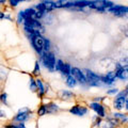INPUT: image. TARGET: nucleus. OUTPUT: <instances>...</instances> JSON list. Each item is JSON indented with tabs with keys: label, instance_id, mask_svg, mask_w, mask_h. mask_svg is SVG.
Masks as SVG:
<instances>
[{
	"label": "nucleus",
	"instance_id": "dca6fc26",
	"mask_svg": "<svg viewBox=\"0 0 128 128\" xmlns=\"http://www.w3.org/2000/svg\"><path fill=\"white\" fill-rule=\"evenodd\" d=\"M90 1H86V0H79V1H74L73 2V6H79V8H84V6H89Z\"/></svg>",
	"mask_w": 128,
	"mask_h": 128
},
{
	"label": "nucleus",
	"instance_id": "ddd939ff",
	"mask_svg": "<svg viewBox=\"0 0 128 128\" xmlns=\"http://www.w3.org/2000/svg\"><path fill=\"white\" fill-rule=\"evenodd\" d=\"M116 77H118L120 79H122V80L128 79V70H125L124 67L118 70H116Z\"/></svg>",
	"mask_w": 128,
	"mask_h": 128
},
{
	"label": "nucleus",
	"instance_id": "6ab92c4d",
	"mask_svg": "<svg viewBox=\"0 0 128 128\" xmlns=\"http://www.w3.org/2000/svg\"><path fill=\"white\" fill-rule=\"evenodd\" d=\"M46 110H47V112H54V111H58L59 108L57 105H54V104H50L49 106H46Z\"/></svg>",
	"mask_w": 128,
	"mask_h": 128
},
{
	"label": "nucleus",
	"instance_id": "4468645a",
	"mask_svg": "<svg viewBox=\"0 0 128 128\" xmlns=\"http://www.w3.org/2000/svg\"><path fill=\"white\" fill-rule=\"evenodd\" d=\"M66 84L70 88H74L76 84H77V79H76L74 76L68 75L67 76V79H66Z\"/></svg>",
	"mask_w": 128,
	"mask_h": 128
},
{
	"label": "nucleus",
	"instance_id": "bb28decb",
	"mask_svg": "<svg viewBox=\"0 0 128 128\" xmlns=\"http://www.w3.org/2000/svg\"><path fill=\"white\" fill-rule=\"evenodd\" d=\"M120 64L123 66V67H125V66H128V57L126 58H123L121 60V62H120Z\"/></svg>",
	"mask_w": 128,
	"mask_h": 128
},
{
	"label": "nucleus",
	"instance_id": "c85d7f7f",
	"mask_svg": "<svg viewBox=\"0 0 128 128\" xmlns=\"http://www.w3.org/2000/svg\"><path fill=\"white\" fill-rule=\"evenodd\" d=\"M109 95H115V94H118V89H111V90H109L107 92Z\"/></svg>",
	"mask_w": 128,
	"mask_h": 128
},
{
	"label": "nucleus",
	"instance_id": "72a5a7b5",
	"mask_svg": "<svg viewBox=\"0 0 128 128\" xmlns=\"http://www.w3.org/2000/svg\"><path fill=\"white\" fill-rule=\"evenodd\" d=\"M125 108H126V110H128V98L125 99Z\"/></svg>",
	"mask_w": 128,
	"mask_h": 128
},
{
	"label": "nucleus",
	"instance_id": "c756f323",
	"mask_svg": "<svg viewBox=\"0 0 128 128\" xmlns=\"http://www.w3.org/2000/svg\"><path fill=\"white\" fill-rule=\"evenodd\" d=\"M30 83H31V89H32V91H36V88H38V86H36V82H34L33 80H30Z\"/></svg>",
	"mask_w": 128,
	"mask_h": 128
},
{
	"label": "nucleus",
	"instance_id": "393cba45",
	"mask_svg": "<svg viewBox=\"0 0 128 128\" xmlns=\"http://www.w3.org/2000/svg\"><path fill=\"white\" fill-rule=\"evenodd\" d=\"M114 118H115L121 120L122 122H125V121H127V118H126L125 115H123V114H121V113H115V114H114Z\"/></svg>",
	"mask_w": 128,
	"mask_h": 128
},
{
	"label": "nucleus",
	"instance_id": "f257e3e1",
	"mask_svg": "<svg viewBox=\"0 0 128 128\" xmlns=\"http://www.w3.org/2000/svg\"><path fill=\"white\" fill-rule=\"evenodd\" d=\"M42 60L44 63V66L48 68L49 70H54L56 68V59H54V54L52 52H48L46 51L44 54H42Z\"/></svg>",
	"mask_w": 128,
	"mask_h": 128
},
{
	"label": "nucleus",
	"instance_id": "9d476101",
	"mask_svg": "<svg viewBox=\"0 0 128 128\" xmlns=\"http://www.w3.org/2000/svg\"><path fill=\"white\" fill-rule=\"evenodd\" d=\"M91 108H92V109H93L100 118L105 116V109H104V107L100 105V104L94 102V104H92V105H91Z\"/></svg>",
	"mask_w": 128,
	"mask_h": 128
},
{
	"label": "nucleus",
	"instance_id": "6e6552de",
	"mask_svg": "<svg viewBox=\"0 0 128 128\" xmlns=\"http://www.w3.org/2000/svg\"><path fill=\"white\" fill-rule=\"evenodd\" d=\"M28 118H29V110L24 109V110L19 111V113L14 118V120L15 121H17V122L22 123V122H25L26 120H28Z\"/></svg>",
	"mask_w": 128,
	"mask_h": 128
},
{
	"label": "nucleus",
	"instance_id": "2f4dec72",
	"mask_svg": "<svg viewBox=\"0 0 128 128\" xmlns=\"http://www.w3.org/2000/svg\"><path fill=\"white\" fill-rule=\"evenodd\" d=\"M38 72H40V65H38V62L35 63V67H34L33 73H34V74H38Z\"/></svg>",
	"mask_w": 128,
	"mask_h": 128
},
{
	"label": "nucleus",
	"instance_id": "e433bc0d",
	"mask_svg": "<svg viewBox=\"0 0 128 128\" xmlns=\"http://www.w3.org/2000/svg\"><path fill=\"white\" fill-rule=\"evenodd\" d=\"M124 32H125V34L127 35V36H128V29H126V30H124Z\"/></svg>",
	"mask_w": 128,
	"mask_h": 128
},
{
	"label": "nucleus",
	"instance_id": "5701e85b",
	"mask_svg": "<svg viewBox=\"0 0 128 128\" xmlns=\"http://www.w3.org/2000/svg\"><path fill=\"white\" fill-rule=\"evenodd\" d=\"M61 96H62V98L67 99V98H70L72 96H73V93H70V92H67V91H62L61 92Z\"/></svg>",
	"mask_w": 128,
	"mask_h": 128
},
{
	"label": "nucleus",
	"instance_id": "1a4fd4ad",
	"mask_svg": "<svg viewBox=\"0 0 128 128\" xmlns=\"http://www.w3.org/2000/svg\"><path fill=\"white\" fill-rule=\"evenodd\" d=\"M70 113H73V114H75V115H79V116H81V115H84L86 112H88V110L86 109L84 107H80V106H75V107H73L72 109L70 110Z\"/></svg>",
	"mask_w": 128,
	"mask_h": 128
},
{
	"label": "nucleus",
	"instance_id": "a211bd4d",
	"mask_svg": "<svg viewBox=\"0 0 128 128\" xmlns=\"http://www.w3.org/2000/svg\"><path fill=\"white\" fill-rule=\"evenodd\" d=\"M25 19H26V14H25V11H20L18 13V17H17V22L18 24H22L25 22Z\"/></svg>",
	"mask_w": 128,
	"mask_h": 128
},
{
	"label": "nucleus",
	"instance_id": "20e7f679",
	"mask_svg": "<svg viewBox=\"0 0 128 128\" xmlns=\"http://www.w3.org/2000/svg\"><path fill=\"white\" fill-rule=\"evenodd\" d=\"M86 83H89L92 86H99V81H100V77L98 75H96L92 70H86Z\"/></svg>",
	"mask_w": 128,
	"mask_h": 128
},
{
	"label": "nucleus",
	"instance_id": "f3484780",
	"mask_svg": "<svg viewBox=\"0 0 128 128\" xmlns=\"http://www.w3.org/2000/svg\"><path fill=\"white\" fill-rule=\"evenodd\" d=\"M70 64H67V63H64V65L62 67V70H61V73L63 75H66V76H68L70 75Z\"/></svg>",
	"mask_w": 128,
	"mask_h": 128
},
{
	"label": "nucleus",
	"instance_id": "f03ea898",
	"mask_svg": "<svg viewBox=\"0 0 128 128\" xmlns=\"http://www.w3.org/2000/svg\"><path fill=\"white\" fill-rule=\"evenodd\" d=\"M113 6V3L111 1H108V0H94V1H90V4L89 6L92 8L94 10H97V11H105L106 9H109Z\"/></svg>",
	"mask_w": 128,
	"mask_h": 128
},
{
	"label": "nucleus",
	"instance_id": "b1692460",
	"mask_svg": "<svg viewBox=\"0 0 128 128\" xmlns=\"http://www.w3.org/2000/svg\"><path fill=\"white\" fill-rule=\"evenodd\" d=\"M47 112V110H46V106H42L40 109L38 110V114L40 115V116H42V115H44Z\"/></svg>",
	"mask_w": 128,
	"mask_h": 128
},
{
	"label": "nucleus",
	"instance_id": "0eeeda50",
	"mask_svg": "<svg viewBox=\"0 0 128 128\" xmlns=\"http://www.w3.org/2000/svg\"><path fill=\"white\" fill-rule=\"evenodd\" d=\"M115 78H116V72H109L106 76L102 77L100 80H102L104 83H106V84H111V83H113Z\"/></svg>",
	"mask_w": 128,
	"mask_h": 128
},
{
	"label": "nucleus",
	"instance_id": "4be33fe9",
	"mask_svg": "<svg viewBox=\"0 0 128 128\" xmlns=\"http://www.w3.org/2000/svg\"><path fill=\"white\" fill-rule=\"evenodd\" d=\"M34 13H35V10H34V9H28V10L25 11L26 17H32V18H33Z\"/></svg>",
	"mask_w": 128,
	"mask_h": 128
},
{
	"label": "nucleus",
	"instance_id": "423d86ee",
	"mask_svg": "<svg viewBox=\"0 0 128 128\" xmlns=\"http://www.w3.org/2000/svg\"><path fill=\"white\" fill-rule=\"evenodd\" d=\"M70 74H72V76H74V77L77 79L78 82L82 83V84H86V76L83 75L82 72L80 70L79 68H77V67H74V68H72V70H70Z\"/></svg>",
	"mask_w": 128,
	"mask_h": 128
},
{
	"label": "nucleus",
	"instance_id": "2eb2a0df",
	"mask_svg": "<svg viewBox=\"0 0 128 128\" xmlns=\"http://www.w3.org/2000/svg\"><path fill=\"white\" fill-rule=\"evenodd\" d=\"M43 4H44V8H45V11H52L56 8L54 2L51 1V0H46V1L43 2Z\"/></svg>",
	"mask_w": 128,
	"mask_h": 128
},
{
	"label": "nucleus",
	"instance_id": "4c0bfd02",
	"mask_svg": "<svg viewBox=\"0 0 128 128\" xmlns=\"http://www.w3.org/2000/svg\"><path fill=\"white\" fill-rule=\"evenodd\" d=\"M6 0H0V4H2V3H4Z\"/></svg>",
	"mask_w": 128,
	"mask_h": 128
},
{
	"label": "nucleus",
	"instance_id": "412c9836",
	"mask_svg": "<svg viewBox=\"0 0 128 128\" xmlns=\"http://www.w3.org/2000/svg\"><path fill=\"white\" fill-rule=\"evenodd\" d=\"M36 86H38V91H40V93H41V95L42 94H44V92H45V89H44V86H43V83H42V81L41 80H36Z\"/></svg>",
	"mask_w": 128,
	"mask_h": 128
},
{
	"label": "nucleus",
	"instance_id": "7c9ffc66",
	"mask_svg": "<svg viewBox=\"0 0 128 128\" xmlns=\"http://www.w3.org/2000/svg\"><path fill=\"white\" fill-rule=\"evenodd\" d=\"M127 94H128V91H127V90H126V91H123V92H121V93L118 95V97H125V98H126Z\"/></svg>",
	"mask_w": 128,
	"mask_h": 128
},
{
	"label": "nucleus",
	"instance_id": "58836bf2",
	"mask_svg": "<svg viewBox=\"0 0 128 128\" xmlns=\"http://www.w3.org/2000/svg\"><path fill=\"white\" fill-rule=\"evenodd\" d=\"M126 90H127V91H128V86H127V88H126Z\"/></svg>",
	"mask_w": 128,
	"mask_h": 128
},
{
	"label": "nucleus",
	"instance_id": "f8f14e48",
	"mask_svg": "<svg viewBox=\"0 0 128 128\" xmlns=\"http://www.w3.org/2000/svg\"><path fill=\"white\" fill-rule=\"evenodd\" d=\"M56 8H70L73 6V2H70L68 0H58L57 2H54Z\"/></svg>",
	"mask_w": 128,
	"mask_h": 128
},
{
	"label": "nucleus",
	"instance_id": "a878e982",
	"mask_svg": "<svg viewBox=\"0 0 128 128\" xmlns=\"http://www.w3.org/2000/svg\"><path fill=\"white\" fill-rule=\"evenodd\" d=\"M50 48V42L48 41V40H45L44 38V50L45 51H48Z\"/></svg>",
	"mask_w": 128,
	"mask_h": 128
},
{
	"label": "nucleus",
	"instance_id": "7ed1b4c3",
	"mask_svg": "<svg viewBox=\"0 0 128 128\" xmlns=\"http://www.w3.org/2000/svg\"><path fill=\"white\" fill-rule=\"evenodd\" d=\"M31 42H32V45H33L34 49L36 50V52L42 54L44 50V38L41 36V34L32 35Z\"/></svg>",
	"mask_w": 128,
	"mask_h": 128
},
{
	"label": "nucleus",
	"instance_id": "39448f33",
	"mask_svg": "<svg viewBox=\"0 0 128 128\" xmlns=\"http://www.w3.org/2000/svg\"><path fill=\"white\" fill-rule=\"evenodd\" d=\"M109 11L115 16H124L128 12V8L123 6H112L109 8Z\"/></svg>",
	"mask_w": 128,
	"mask_h": 128
},
{
	"label": "nucleus",
	"instance_id": "cd10ccee",
	"mask_svg": "<svg viewBox=\"0 0 128 128\" xmlns=\"http://www.w3.org/2000/svg\"><path fill=\"white\" fill-rule=\"evenodd\" d=\"M9 1H10V4H11L12 6H16L19 2H20V1H24V0H9Z\"/></svg>",
	"mask_w": 128,
	"mask_h": 128
},
{
	"label": "nucleus",
	"instance_id": "c9c22d12",
	"mask_svg": "<svg viewBox=\"0 0 128 128\" xmlns=\"http://www.w3.org/2000/svg\"><path fill=\"white\" fill-rule=\"evenodd\" d=\"M2 116H4V113H3V112L0 110V118H2Z\"/></svg>",
	"mask_w": 128,
	"mask_h": 128
},
{
	"label": "nucleus",
	"instance_id": "f704fd0d",
	"mask_svg": "<svg viewBox=\"0 0 128 128\" xmlns=\"http://www.w3.org/2000/svg\"><path fill=\"white\" fill-rule=\"evenodd\" d=\"M2 18H4V14L2 12H0V19H2Z\"/></svg>",
	"mask_w": 128,
	"mask_h": 128
},
{
	"label": "nucleus",
	"instance_id": "473e14b6",
	"mask_svg": "<svg viewBox=\"0 0 128 128\" xmlns=\"http://www.w3.org/2000/svg\"><path fill=\"white\" fill-rule=\"evenodd\" d=\"M6 94H2L1 96H0V98H1V102H4V104H6Z\"/></svg>",
	"mask_w": 128,
	"mask_h": 128
},
{
	"label": "nucleus",
	"instance_id": "9b49d317",
	"mask_svg": "<svg viewBox=\"0 0 128 128\" xmlns=\"http://www.w3.org/2000/svg\"><path fill=\"white\" fill-rule=\"evenodd\" d=\"M125 97H118L114 100V108L118 110H122L125 107Z\"/></svg>",
	"mask_w": 128,
	"mask_h": 128
},
{
	"label": "nucleus",
	"instance_id": "aec40b11",
	"mask_svg": "<svg viewBox=\"0 0 128 128\" xmlns=\"http://www.w3.org/2000/svg\"><path fill=\"white\" fill-rule=\"evenodd\" d=\"M44 13H45V12H44V11H41V10L35 11L33 18H34V19H41V18L43 17V16H44Z\"/></svg>",
	"mask_w": 128,
	"mask_h": 128
}]
</instances>
